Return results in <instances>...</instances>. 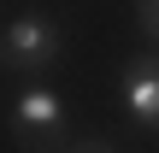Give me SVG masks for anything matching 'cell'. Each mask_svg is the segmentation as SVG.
I'll list each match as a JSON object with an SVG mask.
<instances>
[{"label": "cell", "mask_w": 159, "mask_h": 153, "mask_svg": "<svg viewBox=\"0 0 159 153\" xmlns=\"http://www.w3.org/2000/svg\"><path fill=\"white\" fill-rule=\"evenodd\" d=\"M0 53H6V71H12V77H30V83H35V77L65 53V29H59L47 12H18V18L6 24V47H0Z\"/></svg>", "instance_id": "cell-2"}, {"label": "cell", "mask_w": 159, "mask_h": 153, "mask_svg": "<svg viewBox=\"0 0 159 153\" xmlns=\"http://www.w3.org/2000/svg\"><path fill=\"white\" fill-rule=\"evenodd\" d=\"M71 153H118V147H112L106 136H77V142H71Z\"/></svg>", "instance_id": "cell-5"}, {"label": "cell", "mask_w": 159, "mask_h": 153, "mask_svg": "<svg viewBox=\"0 0 159 153\" xmlns=\"http://www.w3.org/2000/svg\"><path fill=\"white\" fill-rule=\"evenodd\" d=\"M118 106L136 130L159 136V53H136L118 77Z\"/></svg>", "instance_id": "cell-3"}, {"label": "cell", "mask_w": 159, "mask_h": 153, "mask_svg": "<svg viewBox=\"0 0 159 153\" xmlns=\"http://www.w3.org/2000/svg\"><path fill=\"white\" fill-rule=\"evenodd\" d=\"M136 18H142V29L159 41V0H136Z\"/></svg>", "instance_id": "cell-4"}, {"label": "cell", "mask_w": 159, "mask_h": 153, "mask_svg": "<svg viewBox=\"0 0 159 153\" xmlns=\"http://www.w3.org/2000/svg\"><path fill=\"white\" fill-rule=\"evenodd\" d=\"M12 136L24 153H71V130H65V100L47 88V83H24L12 94V112H6Z\"/></svg>", "instance_id": "cell-1"}]
</instances>
